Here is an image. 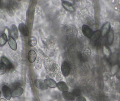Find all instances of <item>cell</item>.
I'll list each match as a JSON object with an SVG mask.
<instances>
[{
  "mask_svg": "<svg viewBox=\"0 0 120 101\" xmlns=\"http://www.w3.org/2000/svg\"><path fill=\"white\" fill-rule=\"evenodd\" d=\"M44 63L46 70L51 77L56 81H63V78L60 67L55 61L46 57L44 59Z\"/></svg>",
  "mask_w": 120,
  "mask_h": 101,
  "instance_id": "cell-1",
  "label": "cell"
},
{
  "mask_svg": "<svg viewBox=\"0 0 120 101\" xmlns=\"http://www.w3.org/2000/svg\"><path fill=\"white\" fill-rule=\"evenodd\" d=\"M61 71L62 75L64 77H67L69 75L70 71V65L68 62L64 61L62 63L61 67Z\"/></svg>",
  "mask_w": 120,
  "mask_h": 101,
  "instance_id": "cell-2",
  "label": "cell"
},
{
  "mask_svg": "<svg viewBox=\"0 0 120 101\" xmlns=\"http://www.w3.org/2000/svg\"><path fill=\"white\" fill-rule=\"evenodd\" d=\"M82 32L84 35L88 38L90 39L93 34V30L89 26L86 25H82Z\"/></svg>",
  "mask_w": 120,
  "mask_h": 101,
  "instance_id": "cell-3",
  "label": "cell"
},
{
  "mask_svg": "<svg viewBox=\"0 0 120 101\" xmlns=\"http://www.w3.org/2000/svg\"><path fill=\"white\" fill-rule=\"evenodd\" d=\"M2 92L4 98L7 100H10L11 97V90L7 85H4L2 88Z\"/></svg>",
  "mask_w": 120,
  "mask_h": 101,
  "instance_id": "cell-4",
  "label": "cell"
},
{
  "mask_svg": "<svg viewBox=\"0 0 120 101\" xmlns=\"http://www.w3.org/2000/svg\"><path fill=\"white\" fill-rule=\"evenodd\" d=\"M34 83L35 86L41 90H45L48 89V87L45 83L44 81L40 79H36L34 81Z\"/></svg>",
  "mask_w": 120,
  "mask_h": 101,
  "instance_id": "cell-5",
  "label": "cell"
},
{
  "mask_svg": "<svg viewBox=\"0 0 120 101\" xmlns=\"http://www.w3.org/2000/svg\"><path fill=\"white\" fill-rule=\"evenodd\" d=\"M10 34L11 36L15 40H17L18 38L19 33L17 28L15 25H12L11 26L10 28Z\"/></svg>",
  "mask_w": 120,
  "mask_h": 101,
  "instance_id": "cell-6",
  "label": "cell"
},
{
  "mask_svg": "<svg viewBox=\"0 0 120 101\" xmlns=\"http://www.w3.org/2000/svg\"><path fill=\"white\" fill-rule=\"evenodd\" d=\"M18 29L21 34L25 37H27L29 32L27 26L25 24L21 23L19 24Z\"/></svg>",
  "mask_w": 120,
  "mask_h": 101,
  "instance_id": "cell-7",
  "label": "cell"
},
{
  "mask_svg": "<svg viewBox=\"0 0 120 101\" xmlns=\"http://www.w3.org/2000/svg\"><path fill=\"white\" fill-rule=\"evenodd\" d=\"M62 5L63 7L68 11L74 12L75 9L71 3L67 1H63L62 3Z\"/></svg>",
  "mask_w": 120,
  "mask_h": 101,
  "instance_id": "cell-8",
  "label": "cell"
},
{
  "mask_svg": "<svg viewBox=\"0 0 120 101\" xmlns=\"http://www.w3.org/2000/svg\"><path fill=\"white\" fill-rule=\"evenodd\" d=\"M8 41L9 46L12 50L14 51H15L17 50V42H16L15 40L10 36H8Z\"/></svg>",
  "mask_w": 120,
  "mask_h": 101,
  "instance_id": "cell-9",
  "label": "cell"
},
{
  "mask_svg": "<svg viewBox=\"0 0 120 101\" xmlns=\"http://www.w3.org/2000/svg\"><path fill=\"white\" fill-rule=\"evenodd\" d=\"M57 86L58 89L63 92L68 91L69 90V87L66 83L63 81L58 82L57 84Z\"/></svg>",
  "mask_w": 120,
  "mask_h": 101,
  "instance_id": "cell-10",
  "label": "cell"
},
{
  "mask_svg": "<svg viewBox=\"0 0 120 101\" xmlns=\"http://www.w3.org/2000/svg\"><path fill=\"white\" fill-rule=\"evenodd\" d=\"M23 92L24 89L22 87L15 89L12 92L11 97L15 98L20 96L23 94Z\"/></svg>",
  "mask_w": 120,
  "mask_h": 101,
  "instance_id": "cell-11",
  "label": "cell"
},
{
  "mask_svg": "<svg viewBox=\"0 0 120 101\" xmlns=\"http://www.w3.org/2000/svg\"><path fill=\"white\" fill-rule=\"evenodd\" d=\"M44 82L48 87L51 88H54L57 87V83L54 79L51 78L46 79Z\"/></svg>",
  "mask_w": 120,
  "mask_h": 101,
  "instance_id": "cell-12",
  "label": "cell"
},
{
  "mask_svg": "<svg viewBox=\"0 0 120 101\" xmlns=\"http://www.w3.org/2000/svg\"><path fill=\"white\" fill-rule=\"evenodd\" d=\"M62 96L64 99L68 101H73L75 99V97L71 92L68 91L64 92L62 93Z\"/></svg>",
  "mask_w": 120,
  "mask_h": 101,
  "instance_id": "cell-13",
  "label": "cell"
},
{
  "mask_svg": "<svg viewBox=\"0 0 120 101\" xmlns=\"http://www.w3.org/2000/svg\"><path fill=\"white\" fill-rule=\"evenodd\" d=\"M37 58V54L34 50H31L29 51L28 54V59L30 63L34 62Z\"/></svg>",
  "mask_w": 120,
  "mask_h": 101,
  "instance_id": "cell-14",
  "label": "cell"
},
{
  "mask_svg": "<svg viewBox=\"0 0 120 101\" xmlns=\"http://www.w3.org/2000/svg\"><path fill=\"white\" fill-rule=\"evenodd\" d=\"M1 60L2 63L5 65L6 68L8 70H10L13 67V66L12 63L6 57L4 56H2L1 57Z\"/></svg>",
  "mask_w": 120,
  "mask_h": 101,
  "instance_id": "cell-15",
  "label": "cell"
},
{
  "mask_svg": "<svg viewBox=\"0 0 120 101\" xmlns=\"http://www.w3.org/2000/svg\"><path fill=\"white\" fill-rule=\"evenodd\" d=\"M110 26V23L109 22H106L104 25L101 31V34L102 36H104L105 35H106V34L109 32Z\"/></svg>",
  "mask_w": 120,
  "mask_h": 101,
  "instance_id": "cell-16",
  "label": "cell"
},
{
  "mask_svg": "<svg viewBox=\"0 0 120 101\" xmlns=\"http://www.w3.org/2000/svg\"><path fill=\"white\" fill-rule=\"evenodd\" d=\"M101 32L100 30H97L93 32L91 38L90 39V41L92 42L97 41L101 36Z\"/></svg>",
  "mask_w": 120,
  "mask_h": 101,
  "instance_id": "cell-17",
  "label": "cell"
},
{
  "mask_svg": "<svg viewBox=\"0 0 120 101\" xmlns=\"http://www.w3.org/2000/svg\"><path fill=\"white\" fill-rule=\"evenodd\" d=\"M114 33L113 29H111L108 33L107 35V41L109 44L111 45L114 41Z\"/></svg>",
  "mask_w": 120,
  "mask_h": 101,
  "instance_id": "cell-18",
  "label": "cell"
},
{
  "mask_svg": "<svg viewBox=\"0 0 120 101\" xmlns=\"http://www.w3.org/2000/svg\"><path fill=\"white\" fill-rule=\"evenodd\" d=\"M34 67L36 69L39 70L41 69L42 66V60L39 56L37 57L34 61Z\"/></svg>",
  "mask_w": 120,
  "mask_h": 101,
  "instance_id": "cell-19",
  "label": "cell"
},
{
  "mask_svg": "<svg viewBox=\"0 0 120 101\" xmlns=\"http://www.w3.org/2000/svg\"><path fill=\"white\" fill-rule=\"evenodd\" d=\"M82 54L85 58H88L91 54L90 49L87 46L83 47L82 50Z\"/></svg>",
  "mask_w": 120,
  "mask_h": 101,
  "instance_id": "cell-20",
  "label": "cell"
},
{
  "mask_svg": "<svg viewBox=\"0 0 120 101\" xmlns=\"http://www.w3.org/2000/svg\"><path fill=\"white\" fill-rule=\"evenodd\" d=\"M8 40L7 35L5 34H3L0 36V46L2 47L6 44Z\"/></svg>",
  "mask_w": 120,
  "mask_h": 101,
  "instance_id": "cell-21",
  "label": "cell"
},
{
  "mask_svg": "<svg viewBox=\"0 0 120 101\" xmlns=\"http://www.w3.org/2000/svg\"><path fill=\"white\" fill-rule=\"evenodd\" d=\"M28 43V45L30 47H34L37 45V40L34 37H31L29 38Z\"/></svg>",
  "mask_w": 120,
  "mask_h": 101,
  "instance_id": "cell-22",
  "label": "cell"
},
{
  "mask_svg": "<svg viewBox=\"0 0 120 101\" xmlns=\"http://www.w3.org/2000/svg\"><path fill=\"white\" fill-rule=\"evenodd\" d=\"M103 51L104 55L107 57H109L111 54V52L110 49L106 46H104L103 47Z\"/></svg>",
  "mask_w": 120,
  "mask_h": 101,
  "instance_id": "cell-23",
  "label": "cell"
},
{
  "mask_svg": "<svg viewBox=\"0 0 120 101\" xmlns=\"http://www.w3.org/2000/svg\"><path fill=\"white\" fill-rule=\"evenodd\" d=\"M6 66L3 63H1L0 66V75H4L6 72Z\"/></svg>",
  "mask_w": 120,
  "mask_h": 101,
  "instance_id": "cell-24",
  "label": "cell"
},
{
  "mask_svg": "<svg viewBox=\"0 0 120 101\" xmlns=\"http://www.w3.org/2000/svg\"><path fill=\"white\" fill-rule=\"evenodd\" d=\"M72 93L74 96L78 97L81 95V91L79 89H75L73 90Z\"/></svg>",
  "mask_w": 120,
  "mask_h": 101,
  "instance_id": "cell-25",
  "label": "cell"
},
{
  "mask_svg": "<svg viewBox=\"0 0 120 101\" xmlns=\"http://www.w3.org/2000/svg\"><path fill=\"white\" fill-rule=\"evenodd\" d=\"M118 66L117 65H115L113 66L111 70V74L112 75H115L117 73L118 71Z\"/></svg>",
  "mask_w": 120,
  "mask_h": 101,
  "instance_id": "cell-26",
  "label": "cell"
},
{
  "mask_svg": "<svg viewBox=\"0 0 120 101\" xmlns=\"http://www.w3.org/2000/svg\"><path fill=\"white\" fill-rule=\"evenodd\" d=\"M76 101H86V100L85 98L83 97L79 96L77 97Z\"/></svg>",
  "mask_w": 120,
  "mask_h": 101,
  "instance_id": "cell-27",
  "label": "cell"
},
{
  "mask_svg": "<svg viewBox=\"0 0 120 101\" xmlns=\"http://www.w3.org/2000/svg\"><path fill=\"white\" fill-rule=\"evenodd\" d=\"M104 101H114L112 99V98H110V97H108L107 96H105V98H104Z\"/></svg>",
  "mask_w": 120,
  "mask_h": 101,
  "instance_id": "cell-28",
  "label": "cell"
},
{
  "mask_svg": "<svg viewBox=\"0 0 120 101\" xmlns=\"http://www.w3.org/2000/svg\"><path fill=\"white\" fill-rule=\"evenodd\" d=\"M116 99L117 101H120V94L118 93L117 95L116 96Z\"/></svg>",
  "mask_w": 120,
  "mask_h": 101,
  "instance_id": "cell-29",
  "label": "cell"
},
{
  "mask_svg": "<svg viewBox=\"0 0 120 101\" xmlns=\"http://www.w3.org/2000/svg\"><path fill=\"white\" fill-rule=\"evenodd\" d=\"M0 101H7L5 99H0Z\"/></svg>",
  "mask_w": 120,
  "mask_h": 101,
  "instance_id": "cell-30",
  "label": "cell"
},
{
  "mask_svg": "<svg viewBox=\"0 0 120 101\" xmlns=\"http://www.w3.org/2000/svg\"><path fill=\"white\" fill-rule=\"evenodd\" d=\"M1 95V92L0 91V98Z\"/></svg>",
  "mask_w": 120,
  "mask_h": 101,
  "instance_id": "cell-31",
  "label": "cell"
},
{
  "mask_svg": "<svg viewBox=\"0 0 120 101\" xmlns=\"http://www.w3.org/2000/svg\"><path fill=\"white\" fill-rule=\"evenodd\" d=\"M1 64V63H0V66Z\"/></svg>",
  "mask_w": 120,
  "mask_h": 101,
  "instance_id": "cell-32",
  "label": "cell"
},
{
  "mask_svg": "<svg viewBox=\"0 0 120 101\" xmlns=\"http://www.w3.org/2000/svg\"></svg>",
  "mask_w": 120,
  "mask_h": 101,
  "instance_id": "cell-33",
  "label": "cell"
}]
</instances>
